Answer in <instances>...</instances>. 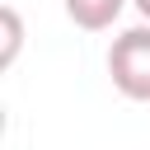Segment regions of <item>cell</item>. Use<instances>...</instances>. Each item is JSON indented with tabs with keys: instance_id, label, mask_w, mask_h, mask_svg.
Instances as JSON below:
<instances>
[{
	"instance_id": "cell-1",
	"label": "cell",
	"mask_w": 150,
	"mask_h": 150,
	"mask_svg": "<svg viewBox=\"0 0 150 150\" xmlns=\"http://www.w3.org/2000/svg\"><path fill=\"white\" fill-rule=\"evenodd\" d=\"M108 75L112 89L131 103H150V23L122 28L108 47Z\"/></svg>"
},
{
	"instance_id": "cell-2",
	"label": "cell",
	"mask_w": 150,
	"mask_h": 150,
	"mask_svg": "<svg viewBox=\"0 0 150 150\" xmlns=\"http://www.w3.org/2000/svg\"><path fill=\"white\" fill-rule=\"evenodd\" d=\"M61 5H66L70 23L84 28V33H103V28H112V23L122 19V9H127V0H61Z\"/></svg>"
},
{
	"instance_id": "cell-3",
	"label": "cell",
	"mask_w": 150,
	"mask_h": 150,
	"mask_svg": "<svg viewBox=\"0 0 150 150\" xmlns=\"http://www.w3.org/2000/svg\"><path fill=\"white\" fill-rule=\"evenodd\" d=\"M0 23H5V52H0V66L9 70V66L19 61V47H23V19H19L14 5H5V9H0Z\"/></svg>"
},
{
	"instance_id": "cell-4",
	"label": "cell",
	"mask_w": 150,
	"mask_h": 150,
	"mask_svg": "<svg viewBox=\"0 0 150 150\" xmlns=\"http://www.w3.org/2000/svg\"><path fill=\"white\" fill-rule=\"evenodd\" d=\"M131 5H136V14H141V19L150 23V0H131Z\"/></svg>"
}]
</instances>
